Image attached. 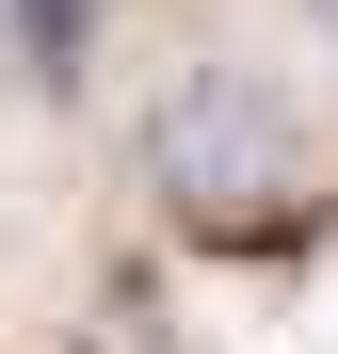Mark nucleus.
Masks as SVG:
<instances>
[{"mask_svg":"<svg viewBox=\"0 0 338 354\" xmlns=\"http://www.w3.org/2000/svg\"><path fill=\"white\" fill-rule=\"evenodd\" d=\"M129 194L194 242H242V225H290L322 194V97L274 32H178L129 81Z\"/></svg>","mask_w":338,"mask_h":354,"instance_id":"nucleus-1","label":"nucleus"},{"mask_svg":"<svg viewBox=\"0 0 338 354\" xmlns=\"http://www.w3.org/2000/svg\"><path fill=\"white\" fill-rule=\"evenodd\" d=\"M258 32L290 48V65H322V81H338V0H258Z\"/></svg>","mask_w":338,"mask_h":354,"instance_id":"nucleus-2","label":"nucleus"}]
</instances>
